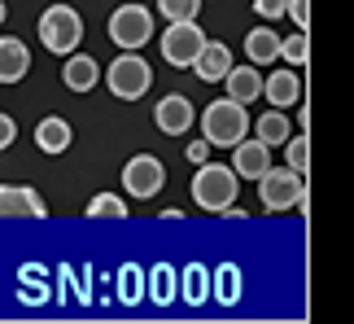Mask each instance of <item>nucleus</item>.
I'll use <instances>...</instances> for the list:
<instances>
[{
	"label": "nucleus",
	"instance_id": "nucleus-15",
	"mask_svg": "<svg viewBox=\"0 0 354 324\" xmlns=\"http://www.w3.org/2000/svg\"><path fill=\"white\" fill-rule=\"evenodd\" d=\"M31 71V48L13 35H0V84H22Z\"/></svg>",
	"mask_w": 354,
	"mask_h": 324
},
{
	"label": "nucleus",
	"instance_id": "nucleus-17",
	"mask_svg": "<svg viewBox=\"0 0 354 324\" xmlns=\"http://www.w3.org/2000/svg\"><path fill=\"white\" fill-rule=\"evenodd\" d=\"M280 53H284V39L271 31V26H254V31H245V57H250L254 66L280 62Z\"/></svg>",
	"mask_w": 354,
	"mask_h": 324
},
{
	"label": "nucleus",
	"instance_id": "nucleus-26",
	"mask_svg": "<svg viewBox=\"0 0 354 324\" xmlns=\"http://www.w3.org/2000/svg\"><path fill=\"white\" fill-rule=\"evenodd\" d=\"M13 136H18V123H13L9 114H0V150H9Z\"/></svg>",
	"mask_w": 354,
	"mask_h": 324
},
{
	"label": "nucleus",
	"instance_id": "nucleus-22",
	"mask_svg": "<svg viewBox=\"0 0 354 324\" xmlns=\"http://www.w3.org/2000/svg\"><path fill=\"white\" fill-rule=\"evenodd\" d=\"M289 66H306V57H310V44H306V31L297 26V35H289L284 39V53H280Z\"/></svg>",
	"mask_w": 354,
	"mask_h": 324
},
{
	"label": "nucleus",
	"instance_id": "nucleus-16",
	"mask_svg": "<svg viewBox=\"0 0 354 324\" xmlns=\"http://www.w3.org/2000/svg\"><path fill=\"white\" fill-rule=\"evenodd\" d=\"M62 84L71 88V92H92V88L101 84L97 57H88V53H71V57H66V66H62Z\"/></svg>",
	"mask_w": 354,
	"mask_h": 324
},
{
	"label": "nucleus",
	"instance_id": "nucleus-18",
	"mask_svg": "<svg viewBox=\"0 0 354 324\" xmlns=\"http://www.w3.org/2000/svg\"><path fill=\"white\" fill-rule=\"evenodd\" d=\"M223 84H227V97L245 105V101H258V97H263V84H267V79L258 75V66L250 62V66H232Z\"/></svg>",
	"mask_w": 354,
	"mask_h": 324
},
{
	"label": "nucleus",
	"instance_id": "nucleus-27",
	"mask_svg": "<svg viewBox=\"0 0 354 324\" xmlns=\"http://www.w3.org/2000/svg\"><path fill=\"white\" fill-rule=\"evenodd\" d=\"M210 150H214V145H210L206 136H201L197 145H188V158H193V162H197V167H201V162H206V154H210Z\"/></svg>",
	"mask_w": 354,
	"mask_h": 324
},
{
	"label": "nucleus",
	"instance_id": "nucleus-12",
	"mask_svg": "<svg viewBox=\"0 0 354 324\" xmlns=\"http://www.w3.org/2000/svg\"><path fill=\"white\" fill-rule=\"evenodd\" d=\"M71 145H75V127L66 123L62 114H48V118H39V123H35V150L39 154L57 158V154L71 150Z\"/></svg>",
	"mask_w": 354,
	"mask_h": 324
},
{
	"label": "nucleus",
	"instance_id": "nucleus-7",
	"mask_svg": "<svg viewBox=\"0 0 354 324\" xmlns=\"http://www.w3.org/2000/svg\"><path fill=\"white\" fill-rule=\"evenodd\" d=\"M201 48H206V35H201L197 18L193 22H171L167 31H162V57L171 66H193Z\"/></svg>",
	"mask_w": 354,
	"mask_h": 324
},
{
	"label": "nucleus",
	"instance_id": "nucleus-5",
	"mask_svg": "<svg viewBox=\"0 0 354 324\" xmlns=\"http://www.w3.org/2000/svg\"><path fill=\"white\" fill-rule=\"evenodd\" d=\"M258 197H263L267 210H297V206H306L302 171H293L289 162H284V167H267V175L258 180Z\"/></svg>",
	"mask_w": 354,
	"mask_h": 324
},
{
	"label": "nucleus",
	"instance_id": "nucleus-23",
	"mask_svg": "<svg viewBox=\"0 0 354 324\" xmlns=\"http://www.w3.org/2000/svg\"><path fill=\"white\" fill-rule=\"evenodd\" d=\"M284 162H289L293 171H306V162H310V145H306V136H289V145H284Z\"/></svg>",
	"mask_w": 354,
	"mask_h": 324
},
{
	"label": "nucleus",
	"instance_id": "nucleus-8",
	"mask_svg": "<svg viewBox=\"0 0 354 324\" xmlns=\"http://www.w3.org/2000/svg\"><path fill=\"white\" fill-rule=\"evenodd\" d=\"M162 184H167V171H162V162L153 154H136L127 158V167H122V188H127L131 197H158Z\"/></svg>",
	"mask_w": 354,
	"mask_h": 324
},
{
	"label": "nucleus",
	"instance_id": "nucleus-21",
	"mask_svg": "<svg viewBox=\"0 0 354 324\" xmlns=\"http://www.w3.org/2000/svg\"><path fill=\"white\" fill-rule=\"evenodd\" d=\"M158 9L167 13V22H193L201 0H158Z\"/></svg>",
	"mask_w": 354,
	"mask_h": 324
},
{
	"label": "nucleus",
	"instance_id": "nucleus-11",
	"mask_svg": "<svg viewBox=\"0 0 354 324\" xmlns=\"http://www.w3.org/2000/svg\"><path fill=\"white\" fill-rule=\"evenodd\" d=\"M227 71H232V48L219 44V39H206V48L197 53V62H193V75L201 79V84H223Z\"/></svg>",
	"mask_w": 354,
	"mask_h": 324
},
{
	"label": "nucleus",
	"instance_id": "nucleus-1",
	"mask_svg": "<svg viewBox=\"0 0 354 324\" xmlns=\"http://www.w3.org/2000/svg\"><path fill=\"white\" fill-rule=\"evenodd\" d=\"M245 132H250V114H245V105L223 97V101H210L206 114H201V136H206L214 150H236L245 141Z\"/></svg>",
	"mask_w": 354,
	"mask_h": 324
},
{
	"label": "nucleus",
	"instance_id": "nucleus-13",
	"mask_svg": "<svg viewBox=\"0 0 354 324\" xmlns=\"http://www.w3.org/2000/svg\"><path fill=\"white\" fill-rule=\"evenodd\" d=\"M232 167L236 175H245V180H263L267 167H271V145L267 141H241L236 150H232Z\"/></svg>",
	"mask_w": 354,
	"mask_h": 324
},
{
	"label": "nucleus",
	"instance_id": "nucleus-24",
	"mask_svg": "<svg viewBox=\"0 0 354 324\" xmlns=\"http://www.w3.org/2000/svg\"><path fill=\"white\" fill-rule=\"evenodd\" d=\"M254 13L263 22H271V18H284L289 13V0H254Z\"/></svg>",
	"mask_w": 354,
	"mask_h": 324
},
{
	"label": "nucleus",
	"instance_id": "nucleus-3",
	"mask_svg": "<svg viewBox=\"0 0 354 324\" xmlns=\"http://www.w3.org/2000/svg\"><path fill=\"white\" fill-rule=\"evenodd\" d=\"M39 44L48 53H57V57H71L79 48V39H84V18L71 9V5H48L39 13Z\"/></svg>",
	"mask_w": 354,
	"mask_h": 324
},
{
	"label": "nucleus",
	"instance_id": "nucleus-9",
	"mask_svg": "<svg viewBox=\"0 0 354 324\" xmlns=\"http://www.w3.org/2000/svg\"><path fill=\"white\" fill-rule=\"evenodd\" d=\"M193 101L184 97V92H171V97H162L158 101V110H153V123L167 132V136H184L188 127H193Z\"/></svg>",
	"mask_w": 354,
	"mask_h": 324
},
{
	"label": "nucleus",
	"instance_id": "nucleus-2",
	"mask_svg": "<svg viewBox=\"0 0 354 324\" xmlns=\"http://www.w3.org/2000/svg\"><path fill=\"white\" fill-rule=\"evenodd\" d=\"M236 184H241L236 167H223V162H201L197 175H193V201H197L201 210H210V215H223L236 201Z\"/></svg>",
	"mask_w": 354,
	"mask_h": 324
},
{
	"label": "nucleus",
	"instance_id": "nucleus-14",
	"mask_svg": "<svg viewBox=\"0 0 354 324\" xmlns=\"http://www.w3.org/2000/svg\"><path fill=\"white\" fill-rule=\"evenodd\" d=\"M263 97L276 105V110H289V105H297V101H302V79H297V71H289V66L271 71L267 84H263Z\"/></svg>",
	"mask_w": 354,
	"mask_h": 324
},
{
	"label": "nucleus",
	"instance_id": "nucleus-28",
	"mask_svg": "<svg viewBox=\"0 0 354 324\" xmlns=\"http://www.w3.org/2000/svg\"><path fill=\"white\" fill-rule=\"evenodd\" d=\"M5 18H9V9H5V0H0V26H5Z\"/></svg>",
	"mask_w": 354,
	"mask_h": 324
},
{
	"label": "nucleus",
	"instance_id": "nucleus-20",
	"mask_svg": "<svg viewBox=\"0 0 354 324\" xmlns=\"http://www.w3.org/2000/svg\"><path fill=\"white\" fill-rule=\"evenodd\" d=\"M127 219V206H122V197H114V193H97L88 201V219Z\"/></svg>",
	"mask_w": 354,
	"mask_h": 324
},
{
	"label": "nucleus",
	"instance_id": "nucleus-4",
	"mask_svg": "<svg viewBox=\"0 0 354 324\" xmlns=\"http://www.w3.org/2000/svg\"><path fill=\"white\" fill-rule=\"evenodd\" d=\"M105 84L118 101H140L149 88H153V71H149V62L140 57L136 48H127L122 57L110 62V71H105Z\"/></svg>",
	"mask_w": 354,
	"mask_h": 324
},
{
	"label": "nucleus",
	"instance_id": "nucleus-6",
	"mask_svg": "<svg viewBox=\"0 0 354 324\" xmlns=\"http://www.w3.org/2000/svg\"><path fill=\"white\" fill-rule=\"evenodd\" d=\"M153 35V13L145 5H118L110 13V39L118 48H145Z\"/></svg>",
	"mask_w": 354,
	"mask_h": 324
},
{
	"label": "nucleus",
	"instance_id": "nucleus-19",
	"mask_svg": "<svg viewBox=\"0 0 354 324\" xmlns=\"http://www.w3.org/2000/svg\"><path fill=\"white\" fill-rule=\"evenodd\" d=\"M254 136H258V141H267L271 150H276V145H289V136H293L289 114H284V110H267V114L254 123Z\"/></svg>",
	"mask_w": 354,
	"mask_h": 324
},
{
	"label": "nucleus",
	"instance_id": "nucleus-25",
	"mask_svg": "<svg viewBox=\"0 0 354 324\" xmlns=\"http://www.w3.org/2000/svg\"><path fill=\"white\" fill-rule=\"evenodd\" d=\"M289 18L306 31V22H310V0H289Z\"/></svg>",
	"mask_w": 354,
	"mask_h": 324
},
{
	"label": "nucleus",
	"instance_id": "nucleus-10",
	"mask_svg": "<svg viewBox=\"0 0 354 324\" xmlns=\"http://www.w3.org/2000/svg\"><path fill=\"white\" fill-rule=\"evenodd\" d=\"M0 215H26V219H44L48 206L35 188L26 184H0Z\"/></svg>",
	"mask_w": 354,
	"mask_h": 324
}]
</instances>
